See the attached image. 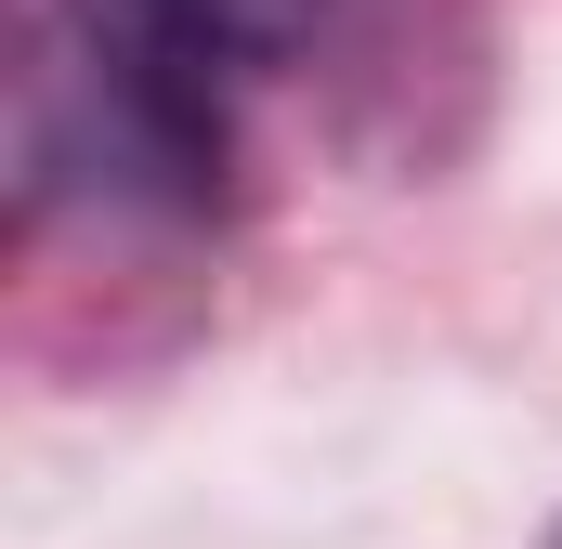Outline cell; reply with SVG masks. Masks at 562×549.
<instances>
[{
    "mask_svg": "<svg viewBox=\"0 0 562 549\" xmlns=\"http://www.w3.org/2000/svg\"><path fill=\"white\" fill-rule=\"evenodd\" d=\"M550 549H562V537H550Z\"/></svg>",
    "mask_w": 562,
    "mask_h": 549,
    "instance_id": "2",
    "label": "cell"
},
{
    "mask_svg": "<svg viewBox=\"0 0 562 549\" xmlns=\"http://www.w3.org/2000/svg\"><path fill=\"white\" fill-rule=\"evenodd\" d=\"M183 53H210V66H276V53H301L314 40V13L327 0H144Z\"/></svg>",
    "mask_w": 562,
    "mask_h": 549,
    "instance_id": "1",
    "label": "cell"
}]
</instances>
